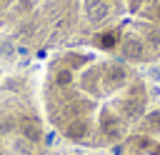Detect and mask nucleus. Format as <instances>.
Returning a JSON list of instances; mask_svg holds the SVG:
<instances>
[{"instance_id": "nucleus-1", "label": "nucleus", "mask_w": 160, "mask_h": 155, "mask_svg": "<svg viewBox=\"0 0 160 155\" xmlns=\"http://www.w3.org/2000/svg\"><path fill=\"white\" fill-rule=\"evenodd\" d=\"M155 18H158V22H160V2L155 5Z\"/></svg>"}]
</instances>
